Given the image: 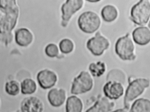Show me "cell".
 Listing matches in <instances>:
<instances>
[{
  "label": "cell",
  "instance_id": "obj_1",
  "mask_svg": "<svg viewBox=\"0 0 150 112\" xmlns=\"http://www.w3.org/2000/svg\"><path fill=\"white\" fill-rule=\"evenodd\" d=\"M150 15L149 1L140 0L132 7L130 18L134 23L142 26L146 25L148 22Z\"/></svg>",
  "mask_w": 150,
  "mask_h": 112
},
{
  "label": "cell",
  "instance_id": "obj_2",
  "mask_svg": "<svg viewBox=\"0 0 150 112\" xmlns=\"http://www.w3.org/2000/svg\"><path fill=\"white\" fill-rule=\"evenodd\" d=\"M134 49V45L128 33L125 36L119 38L115 46L116 53L124 60H132L135 59Z\"/></svg>",
  "mask_w": 150,
  "mask_h": 112
},
{
  "label": "cell",
  "instance_id": "obj_3",
  "mask_svg": "<svg viewBox=\"0 0 150 112\" xmlns=\"http://www.w3.org/2000/svg\"><path fill=\"white\" fill-rule=\"evenodd\" d=\"M78 24L80 29L87 33H92L97 30L100 24L99 17L95 13L87 11L82 13L79 16Z\"/></svg>",
  "mask_w": 150,
  "mask_h": 112
},
{
  "label": "cell",
  "instance_id": "obj_4",
  "mask_svg": "<svg viewBox=\"0 0 150 112\" xmlns=\"http://www.w3.org/2000/svg\"><path fill=\"white\" fill-rule=\"evenodd\" d=\"M149 85V80L145 78H139L131 81L125 92L124 99L125 106L128 107L129 103L141 95Z\"/></svg>",
  "mask_w": 150,
  "mask_h": 112
},
{
  "label": "cell",
  "instance_id": "obj_5",
  "mask_svg": "<svg viewBox=\"0 0 150 112\" xmlns=\"http://www.w3.org/2000/svg\"><path fill=\"white\" fill-rule=\"evenodd\" d=\"M93 86V81L91 75L88 72L83 71L74 79L71 93L76 95L84 93L90 90Z\"/></svg>",
  "mask_w": 150,
  "mask_h": 112
},
{
  "label": "cell",
  "instance_id": "obj_6",
  "mask_svg": "<svg viewBox=\"0 0 150 112\" xmlns=\"http://www.w3.org/2000/svg\"><path fill=\"white\" fill-rule=\"evenodd\" d=\"M109 45L108 40L101 35L99 31L96 33L94 37L89 39L86 43L87 48L93 55L97 56L102 55Z\"/></svg>",
  "mask_w": 150,
  "mask_h": 112
},
{
  "label": "cell",
  "instance_id": "obj_7",
  "mask_svg": "<svg viewBox=\"0 0 150 112\" xmlns=\"http://www.w3.org/2000/svg\"><path fill=\"white\" fill-rule=\"evenodd\" d=\"M82 0H68L62 6L61 26L66 27L72 16L82 7Z\"/></svg>",
  "mask_w": 150,
  "mask_h": 112
},
{
  "label": "cell",
  "instance_id": "obj_8",
  "mask_svg": "<svg viewBox=\"0 0 150 112\" xmlns=\"http://www.w3.org/2000/svg\"><path fill=\"white\" fill-rule=\"evenodd\" d=\"M37 78L40 86L45 89L52 87L55 85L57 80V76L54 72L46 69L39 72Z\"/></svg>",
  "mask_w": 150,
  "mask_h": 112
},
{
  "label": "cell",
  "instance_id": "obj_9",
  "mask_svg": "<svg viewBox=\"0 0 150 112\" xmlns=\"http://www.w3.org/2000/svg\"><path fill=\"white\" fill-rule=\"evenodd\" d=\"M105 96L111 99H118L123 94L124 89L121 83L114 81H108L103 88Z\"/></svg>",
  "mask_w": 150,
  "mask_h": 112
},
{
  "label": "cell",
  "instance_id": "obj_10",
  "mask_svg": "<svg viewBox=\"0 0 150 112\" xmlns=\"http://www.w3.org/2000/svg\"><path fill=\"white\" fill-rule=\"evenodd\" d=\"M22 112H42L43 106L42 101L35 97L25 98L21 104Z\"/></svg>",
  "mask_w": 150,
  "mask_h": 112
},
{
  "label": "cell",
  "instance_id": "obj_11",
  "mask_svg": "<svg viewBox=\"0 0 150 112\" xmlns=\"http://www.w3.org/2000/svg\"><path fill=\"white\" fill-rule=\"evenodd\" d=\"M134 42L140 45L148 44L150 40V31L146 27H139L135 28L132 33Z\"/></svg>",
  "mask_w": 150,
  "mask_h": 112
},
{
  "label": "cell",
  "instance_id": "obj_12",
  "mask_svg": "<svg viewBox=\"0 0 150 112\" xmlns=\"http://www.w3.org/2000/svg\"><path fill=\"white\" fill-rule=\"evenodd\" d=\"M47 98L50 103L52 106L59 107L61 106L65 101V92L62 89H52L48 93Z\"/></svg>",
  "mask_w": 150,
  "mask_h": 112
},
{
  "label": "cell",
  "instance_id": "obj_13",
  "mask_svg": "<svg viewBox=\"0 0 150 112\" xmlns=\"http://www.w3.org/2000/svg\"><path fill=\"white\" fill-rule=\"evenodd\" d=\"M114 105L113 102L107 98L103 97L99 99L94 105L85 112H108Z\"/></svg>",
  "mask_w": 150,
  "mask_h": 112
},
{
  "label": "cell",
  "instance_id": "obj_14",
  "mask_svg": "<svg viewBox=\"0 0 150 112\" xmlns=\"http://www.w3.org/2000/svg\"><path fill=\"white\" fill-rule=\"evenodd\" d=\"M15 39L16 43L18 45L22 46H26L32 42L33 36L28 29L22 28L16 31Z\"/></svg>",
  "mask_w": 150,
  "mask_h": 112
},
{
  "label": "cell",
  "instance_id": "obj_15",
  "mask_svg": "<svg viewBox=\"0 0 150 112\" xmlns=\"http://www.w3.org/2000/svg\"><path fill=\"white\" fill-rule=\"evenodd\" d=\"M83 104L81 99L75 96L69 97L66 105V112H81Z\"/></svg>",
  "mask_w": 150,
  "mask_h": 112
},
{
  "label": "cell",
  "instance_id": "obj_16",
  "mask_svg": "<svg viewBox=\"0 0 150 112\" xmlns=\"http://www.w3.org/2000/svg\"><path fill=\"white\" fill-rule=\"evenodd\" d=\"M131 112H150V101L147 99L141 98L135 101L132 104Z\"/></svg>",
  "mask_w": 150,
  "mask_h": 112
},
{
  "label": "cell",
  "instance_id": "obj_17",
  "mask_svg": "<svg viewBox=\"0 0 150 112\" xmlns=\"http://www.w3.org/2000/svg\"><path fill=\"white\" fill-rule=\"evenodd\" d=\"M116 8L111 5L104 6L101 11V15L103 20L105 22H110L114 21L117 16Z\"/></svg>",
  "mask_w": 150,
  "mask_h": 112
},
{
  "label": "cell",
  "instance_id": "obj_18",
  "mask_svg": "<svg viewBox=\"0 0 150 112\" xmlns=\"http://www.w3.org/2000/svg\"><path fill=\"white\" fill-rule=\"evenodd\" d=\"M36 88L35 82L30 79H26L21 83V92L24 94H31L34 93Z\"/></svg>",
  "mask_w": 150,
  "mask_h": 112
},
{
  "label": "cell",
  "instance_id": "obj_19",
  "mask_svg": "<svg viewBox=\"0 0 150 112\" xmlns=\"http://www.w3.org/2000/svg\"><path fill=\"white\" fill-rule=\"evenodd\" d=\"M89 69L93 76L99 77L104 73L105 66L104 62L99 61L96 63H91L89 66Z\"/></svg>",
  "mask_w": 150,
  "mask_h": 112
},
{
  "label": "cell",
  "instance_id": "obj_20",
  "mask_svg": "<svg viewBox=\"0 0 150 112\" xmlns=\"http://www.w3.org/2000/svg\"><path fill=\"white\" fill-rule=\"evenodd\" d=\"M125 80V76L124 73L118 69H114L110 71L107 77V80L108 81H114L120 83H123Z\"/></svg>",
  "mask_w": 150,
  "mask_h": 112
},
{
  "label": "cell",
  "instance_id": "obj_21",
  "mask_svg": "<svg viewBox=\"0 0 150 112\" xmlns=\"http://www.w3.org/2000/svg\"><path fill=\"white\" fill-rule=\"evenodd\" d=\"M5 89L8 94L16 96L19 92L20 89L18 83L15 81H11L6 82L5 84Z\"/></svg>",
  "mask_w": 150,
  "mask_h": 112
},
{
  "label": "cell",
  "instance_id": "obj_22",
  "mask_svg": "<svg viewBox=\"0 0 150 112\" xmlns=\"http://www.w3.org/2000/svg\"><path fill=\"white\" fill-rule=\"evenodd\" d=\"M59 47L62 52L64 54H68L72 51L74 45L71 40L65 38L60 41L59 44Z\"/></svg>",
  "mask_w": 150,
  "mask_h": 112
},
{
  "label": "cell",
  "instance_id": "obj_23",
  "mask_svg": "<svg viewBox=\"0 0 150 112\" xmlns=\"http://www.w3.org/2000/svg\"><path fill=\"white\" fill-rule=\"evenodd\" d=\"M45 52L48 57H53L57 56L59 52L57 46L53 43L48 44L45 47Z\"/></svg>",
  "mask_w": 150,
  "mask_h": 112
},
{
  "label": "cell",
  "instance_id": "obj_24",
  "mask_svg": "<svg viewBox=\"0 0 150 112\" xmlns=\"http://www.w3.org/2000/svg\"><path fill=\"white\" fill-rule=\"evenodd\" d=\"M111 112H127V111L123 109H119Z\"/></svg>",
  "mask_w": 150,
  "mask_h": 112
},
{
  "label": "cell",
  "instance_id": "obj_25",
  "mask_svg": "<svg viewBox=\"0 0 150 112\" xmlns=\"http://www.w3.org/2000/svg\"><path fill=\"white\" fill-rule=\"evenodd\" d=\"M4 16V13L1 10H0V22L3 18Z\"/></svg>",
  "mask_w": 150,
  "mask_h": 112
},
{
  "label": "cell",
  "instance_id": "obj_26",
  "mask_svg": "<svg viewBox=\"0 0 150 112\" xmlns=\"http://www.w3.org/2000/svg\"><path fill=\"white\" fill-rule=\"evenodd\" d=\"M87 1H89V2H98L99 1H99V0H88Z\"/></svg>",
  "mask_w": 150,
  "mask_h": 112
}]
</instances>
